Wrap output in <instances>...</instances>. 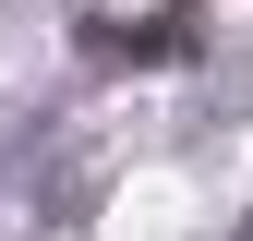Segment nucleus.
Segmentation results:
<instances>
[{
  "instance_id": "f257e3e1",
  "label": "nucleus",
  "mask_w": 253,
  "mask_h": 241,
  "mask_svg": "<svg viewBox=\"0 0 253 241\" xmlns=\"http://www.w3.org/2000/svg\"><path fill=\"white\" fill-rule=\"evenodd\" d=\"M181 48H193V0H157L145 24L84 12V60H181Z\"/></svg>"
}]
</instances>
